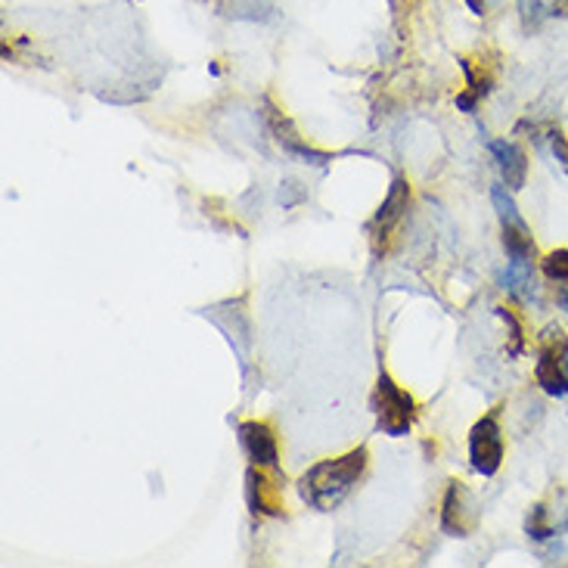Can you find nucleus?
Listing matches in <instances>:
<instances>
[{"label":"nucleus","mask_w":568,"mask_h":568,"mask_svg":"<svg viewBox=\"0 0 568 568\" xmlns=\"http://www.w3.org/2000/svg\"><path fill=\"white\" fill-rule=\"evenodd\" d=\"M501 280L503 289H506L509 296L528 298L531 296V289H534V268H531V261H509Z\"/></svg>","instance_id":"nucleus-11"},{"label":"nucleus","mask_w":568,"mask_h":568,"mask_svg":"<svg viewBox=\"0 0 568 568\" xmlns=\"http://www.w3.org/2000/svg\"><path fill=\"white\" fill-rule=\"evenodd\" d=\"M534 379L550 398H566L568 395V336L559 323H550L538 336Z\"/></svg>","instance_id":"nucleus-2"},{"label":"nucleus","mask_w":568,"mask_h":568,"mask_svg":"<svg viewBox=\"0 0 568 568\" xmlns=\"http://www.w3.org/2000/svg\"><path fill=\"white\" fill-rule=\"evenodd\" d=\"M498 311V318L506 323V330H509V345H506V354L509 358H519L525 351V330H522V320L516 318V311L513 308H494Z\"/></svg>","instance_id":"nucleus-14"},{"label":"nucleus","mask_w":568,"mask_h":568,"mask_svg":"<svg viewBox=\"0 0 568 568\" xmlns=\"http://www.w3.org/2000/svg\"><path fill=\"white\" fill-rule=\"evenodd\" d=\"M550 143H553V156H556V162L563 165V171H566V175H568V137L556 131Z\"/></svg>","instance_id":"nucleus-17"},{"label":"nucleus","mask_w":568,"mask_h":568,"mask_svg":"<svg viewBox=\"0 0 568 568\" xmlns=\"http://www.w3.org/2000/svg\"><path fill=\"white\" fill-rule=\"evenodd\" d=\"M478 522H481V509L473 491L463 481H451L441 501V531L451 538H469Z\"/></svg>","instance_id":"nucleus-5"},{"label":"nucleus","mask_w":568,"mask_h":568,"mask_svg":"<svg viewBox=\"0 0 568 568\" xmlns=\"http://www.w3.org/2000/svg\"><path fill=\"white\" fill-rule=\"evenodd\" d=\"M466 7H469V10H473L476 16H481V13H485V0H466Z\"/></svg>","instance_id":"nucleus-18"},{"label":"nucleus","mask_w":568,"mask_h":568,"mask_svg":"<svg viewBox=\"0 0 568 568\" xmlns=\"http://www.w3.org/2000/svg\"><path fill=\"white\" fill-rule=\"evenodd\" d=\"M541 271L550 283H568V249H556L544 255Z\"/></svg>","instance_id":"nucleus-16"},{"label":"nucleus","mask_w":568,"mask_h":568,"mask_svg":"<svg viewBox=\"0 0 568 568\" xmlns=\"http://www.w3.org/2000/svg\"><path fill=\"white\" fill-rule=\"evenodd\" d=\"M373 408H376V419H379V433L401 438L413 429L416 423V401L413 395L398 386L386 370L376 379V395H373Z\"/></svg>","instance_id":"nucleus-3"},{"label":"nucleus","mask_w":568,"mask_h":568,"mask_svg":"<svg viewBox=\"0 0 568 568\" xmlns=\"http://www.w3.org/2000/svg\"><path fill=\"white\" fill-rule=\"evenodd\" d=\"M240 441H243V448L249 454L251 466L280 473V444H276V435H273L268 423H258V419L240 423Z\"/></svg>","instance_id":"nucleus-8"},{"label":"nucleus","mask_w":568,"mask_h":568,"mask_svg":"<svg viewBox=\"0 0 568 568\" xmlns=\"http://www.w3.org/2000/svg\"><path fill=\"white\" fill-rule=\"evenodd\" d=\"M525 531L534 541L568 534V488H556L546 501L534 503L531 513H528Z\"/></svg>","instance_id":"nucleus-6"},{"label":"nucleus","mask_w":568,"mask_h":568,"mask_svg":"<svg viewBox=\"0 0 568 568\" xmlns=\"http://www.w3.org/2000/svg\"><path fill=\"white\" fill-rule=\"evenodd\" d=\"M488 150L494 153L506 186H509V190H522L525 178H528V156H525L522 146L513 143V140H491Z\"/></svg>","instance_id":"nucleus-9"},{"label":"nucleus","mask_w":568,"mask_h":568,"mask_svg":"<svg viewBox=\"0 0 568 568\" xmlns=\"http://www.w3.org/2000/svg\"><path fill=\"white\" fill-rule=\"evenodd\" d=\"M410 205V183L404 178H398V181L391 183V190H388L386 203L379 205V211H376V218H373V228L383 230H395L401 224V218H404V211H408Z\"/></svg>","instance_id":"nucleus-10"},{"label":"nucleus","mask_w":568,"mask_h":568,"mask_svg":"<svg viewBox=\"0 0 568 568\" xmlns=\"http://www.w3.org/2000/svg\"><path fill=\"white\" fill-rule=\"evenodd\" d=\"M246 503L251 516H283V485L276 469L249 466L246 473Z\"/></svg>","instance_id":"nucleus-7"},{"label":"nucleus","mask_w":568,"mask_h":568,"mask_svg":"<svg viewBox=\"0 0 568 568\" xmlns=\"http://www.w3.org/2000/svg\"><path fill=\"white\" fill-rule=\"evenodd\" d=\"M491 203L498 208V218H501L503 228H522L525 218L519 215V208L513 203V196H509V186H503L498 183L494 190H491Z\"/></svg>","instance_id":"nucleus-13"},{"label":"nucleus","mask_w":568,"mask_h":568,"mask_svg":"<svg viewBox=\"0 0 568 568\" xmlns=\"http://www.w3.org/2000/svg\"><path fill=\"white\" fill-rule=\"evenodd\" d=\"M553 10H556V0H519V16L525 28H538L553 16Z\"/></svg>","instance_id":"nucleus-15"},{"label":"nucleus","mask_w":568,"mask_h":568,"mask_svg":"<svg viewBox=\"0 0 568 568\" xmlns=\"http://www.w3.org/2000/svg\"><path fill=\"white\" fill-rule=\"evenodd\" d=\"M503 249L509 255V261H531L534 258V240L528 224L522 228H503Z\"/></svg>","instance_id":"nucleus-12"},{"label":"nucleus","mask_w":568,"mask_h":568,"mask_svg":"<svg viewBox=\"0 0 568 568\" xmlns=\"http://www.w3.org/2000/svg\"><path fill=\"white\" fill-rule=\"evenodd\" d=\"M469 463L478 476H494L503 463V429L498 413H485L469 433Z\"/></svg>","instance_id":"nucleus-4"},{"label":"nucleus","mask_w":568,"mask_h":568,"mask_svg":"<svg viewBox=\"0 0 568 568\" xmlns=\"http://www.w3.org/2000/svg\"><path fill=\"white\" fill-rule=\"evenodd\" d=\"M366 463H370L366 448H354L336 460H323L318 466H311L305 476L298 478L301 501L318 513H333L358 488V481L366 473Z\"/></svg>","instance_id":"nucleus-1"}]
</instances>
